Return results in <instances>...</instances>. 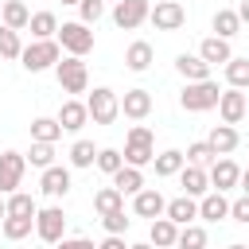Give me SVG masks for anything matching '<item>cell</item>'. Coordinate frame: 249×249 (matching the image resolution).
I'll return each mask as SVG.
<instances>
[{"label":"cell","instance_id":"4fadbf2b","mask_svg":"<svg viewBox=\"0 0 249 249\" xmlns=\"http://www.w3.org/2000/svg\"><path fill=\"white\" fill-rule=\"evenodd\" d=\"M39 191H43L47 198H66V191H70V167H62V163H51V167H43Z\"/></svg>","mask_w":249,"mask_h":249},{"label":"cell","instance_id":"60d3db41","mask_svg":"<svg viewBox=\"0 0 249 249\" xmlns=\"http://www.w3.org/2000/svg\"><path fill=\"white\" fill-rule=\"evenodd\" d=\"M101 226H105V233H124V230L132 226V218H128V214H124V206H121V210L101 214Z\"/></svg>","mask_w":249,"mask_h":249},{"label":"cell","instance_id":"5bb4252c","mask_svg":"<svg viewBox=\"0 0 249 249\" xmlns=\"http://www.w3.org/2000/svg\"><path fill=\"white\" fill-rule=\"evenodd\" d=\"M163 206H167V198H163L156 187H140V191L132 195V214H140V218H160Z\"/></svg>","mask_w":249,"mask_h":249},{"label":"cell","instance_id":"d4e9b609","mask_svg":"<svg viewBox=\"0 0 249 249\" xmlns=\"http://www.w3.org/2000/svg\"><path fill=\"white\" fill-rule=\"evenodd\" d=\"M152 163H156V175H160V179H171V175H179V171H183L187 156H183L179 148H167V152H160Z\"/></svg>","mask_w":249,"mask_h":249},{"label":"cell","instance_id":"7bdbcfd3","mask_svg":"<svg viewBox=\"0 0 249 249\" xmlns=\"http://www.w3.org/2000/svg\"><path fill=\"white\" fill-rule=\"evenodd\" d=\"M230 218H233V222H241V226H249V195H241V198H233V202H230Z\"/></svg>","mask_w":249,"mask_h":249},{"label":"cell","instance_id":"7402d4cb","mask_svg":"<svg viewBox=\"0 0 249 249\" xmlns=\"http://www.w3.org/2000/svg\"><path fill=\"white\" fill-rule=\"evenodd\" d=\"M152 58H156V51H152L148 39H136V43H128V51H124V66H128L132 74H144V70L152 66Z\"/></svg>","mask_w":249,"mask_h":249},{"label":"cell","instance_id":"52a82bcc","mask_svg":"<svg viewBox=\"0 0 249 249\" xmlns=\"http://www.w3.org/2000/svg\"><path fill=\"white\" fill-rule=\"evenodd\" d=\"M35 233H39L43 245H58V241L66 237V214H62V206H43V210H35Z\"/></svg>","mask_w":249,"mask_h":249},{"label":"cell","instance_id":"83f0119b","mask_svg":"<svg viewBox=\"0 0 249 249\" xmlns=\"http://www.w3.org/2000/svg\"><path fill=\"white\" fill-rule=\"evenodd\" d=\"M27 31H31L35 39H54V31H58V16H54V12H31Z\"/></svg>","mask_w":249,"mask_h":249},{"label":"cell","instance_id":"8fae6325","mask_svg":"<svg viewBox=\"0 0 249 249\" xmlns=\"http://www.w3.org/2000/svg\"><path fill=\"white\" fill-rule=\"evenodd\" d=\"M249 113V101H245V93L241 89H222V97H218V117H222V124H241V117Z\"/></svg>","mask_w":249,"mask_h":249},{"label":"cell","instance_id":"d590c367","mask_svg":"<svg viewBox=\"0 0 249 249\" xmlns=\"http://www.w3.org/2000/svg\"><path fill=\"white\" fill-rule=\"evenodd\" d=\"M93 160H97L93 140H74L70 144V167H93Z\"/></svg>","mask_w":249,"mask_h":249},{"label":"cell","instance_id":"e0dca14e","mask_svg":"<svg viewBox=\"0 0 249 249\" xmlns=\"http://www.w3.org/2000/svg\"><path fill=\"white\" fill-rule=\"evenodd\" d=\"M121 113H124L128 121H144V117L152 113V93H148V89H124Z\"/></svg>","mask_w":249,"mask_h":249},{"label":"cell","instance_id":"d6986e66","mask_svg":"<svg viewBox=\"0 0 249 249\" xmlns=\"http://www.w3.org/2000/svg\"><path fill=\"white\" fill-rule=\"evenodd\" d=\"M163 218H171L175 226H187V222H195V218H198V198H191V195H179V198H171V202L163 206Z\"/></svg>","mask_w":249,"mask_h":249},{"label":"cell","instance_id":"816d5d0a","mask_svg":"<svg viewBox=\"0 0 249 249\" xmlns=\"http://www.w3.org/2000/svg\"><path fill=\"white\" fill-rule=\"evenodd\" d=\"M62 4H78V0H62Z\"/></svg>","mask_w":249,"mask_h":249},{"label":"cell","instance_id":"7dc6e473","mask_svg":"<svg viewBox=\"0 0 249 249\" xmlns=\"http://www.w3.org/2000/svg\"><path fill=\"white\" fill-rule=\"evenodd\" d=\"M237 187H241V195H249V167L241 171V179H237Z\"/></svg>","mask_w":249,"mask_h":249},{"label":"cell","instance_id":"7c38bea8","mask_svg":"<svg viewBox=\"0 0 249 249\" xmlns=\"http://www.w3.org/2000/svg\"><path fill=\"white\" fill-rule=\"evenodd\" d=\"M206 175H210V191H230V187H237L241 167H237L230 156H218V160L206 167Z\"/></svg>","mask_w":249,"mask_h":249},{"label":"cell","instance_id":"681fc988","mask_svg":"<svg viewBox=\"0 0 249 249\" xmlns=\"http://www.w3.org/2000/svg\"><path fill=\"white\" fill-rule=\"evenodd\" d=\"M4 214H8V202H4V195H0V218H4Z\"/></svg>","mask_w":249,"mask_h":249},{"label":"cell","instance_id":"ab89813d","mask_svg":"<svg viewBox=\"0 0 249 249\" xmlns=\"http://www.w3.org/2000/svg\"><path fill=\"white\" fill-rule=\"evenodd\" d=\"M19 51H23L19 31H12V27L0 23V58H19Z\"/></svg>","mask_w":249,"mask_h":249},{"label":"cell","instance_id":"3957f363","mask_svg":"<svg viewBox=\"0 0 249 249\" xmlns=\"http://www.w3.org/2000/svg\"><path fill=\"white\" fill-rule=\"evenodd\" d=\"M54 78H58V86H62V93H89V70H86V62L78 58V54H66V58H58L54 62Z\"/></svg>","mask_w":249,"mask_h":249},{"label":"cell","instance_id":"7a4b0ae2","mask_svg":"<svg viewBox=\"0 0 249 249\" xmlns=\"http://www.w3.org/2000/svg\"><path fill=\"white\" fill-rule=\"evenodd\" d=\"M218 97H222L218 82H214V78H202V82H187V86H183L179 105H183L187 113H206V109H218Z\"/></svg>","mask_w":249,"mask_h":249},{"label":"cell","instance_id":"603a6c76","mask_svg":"<svg viewBox=\"0 0 249 249\" xmlns=\"http://www.w3.org/2000/svg\"><path fill=\"white\" fill-rule=\"evenodd\" d=\"M206 144H210L218 156H230V152L241 144V132H237L233 124H214V128H210V136H206Z\"/></svg>","mask_w":249,"mask_h":249},{"label":"cell","instance_id":"74e56055","mask_svg":"<svg viewBox=\"0 0 249 249\" xmlns=\"http://www.w3.org/2000/svg\"><path fill=\"white\" fill-rule=\"evenodd\" d=\"M93 167H97V171H105V175L121 171V167H124V156H121V148H97V160H93Z\"/></svg>","mask_w":249,"mask_h":249},{"label":"cell","instance_id":"b9f144b4","mask_svg":"<svg viewBox=\"0 0 249 249\" xmlns=\"http://www.w3.org/2000/svg\"><path fill=\"white\" fill-rule=\"evenodd\" d=\"M101 16H105V0H78V19H82V23L93 27Z\"/></svg>","mask_w":249,"mask_h":249},{"label":"cell","instance_id":"f1b7e54d","mask_svg":"<svg viewBox=\"0 0 249 249\" xmlns=\"http://www.w3.org/2000/svg\"><path fill=\"white\" fill-rule=\"evenodd\" d=\"M0 230H4V237L8 241H23L31 230H35V218H19V214H4L0 218Z\"/></svg>","mask_w":249,"mask_h":249},{"label":"cell","instance_id":"bcb514c9","mask_svg":"<svg viewBox=\"0 0 249 249\" xmlns=\"http://www.w3.org/2000/svg\"><path fill=\"white\" fill-rule=\"evenodd\" d=\"M233 12H237V19H241V23H249V0H241Z\"/></svg>","mask_w":249,"mask_h":249},{"label":"cell","instance_id":"5b68a950","mask_svg":"<svg viewBox=\"0 0 249 249\" xmlns=\"http://www.w3.org/2000/svg\"><path fill=\"white\" fill-rule=\"evenodd\" d=\"M58 58H62V47H58V39H35V43H27V47L19 51V62H23V70H31V74H39V70H51Z\"/></svg>","mask_w":249,"mask_h":249},{"label":"cell","instance_id":"4dcf8cb0","mask_svg":"<svg viewBox=\"0 0 249 249\" xmlns=\"http://www.w3.org/2000/svg\"><path fill=\"white\" fill-rule=\"evenodd\" d=\"M175 249H206V230H202L198 222H187V226H179Z\"/></svg>","mask_w":249,"mask_h":249},{"label":"cell","instance_id":"9a60e30c","mask_svg":"<svg viewBox=\"0 0 249 249\" xmlns=\"http://www.w3.org/2000/svg\"><path fill=\"white\" fill-rule=\"evenodd\" d=\"M54 121L62 124V132H78V128H86L89 109H86V101L70 97V101H62V109H58V117H54Z\"/></svg>","mask_w":249,"mask_h":249},{"label":"cell","instance_id":"ee69618b","mask_svg":"<svg viewBox=\"0 0 249 249\" xmlns=\"http://www.w3.org/2000/svg\"><path fill=\"white\" fill-rule=\"evenodd\" d=\"M54 249H97V245H93L89 237H62Z\"/></svg>","mask_w":249,"mask_h":249},{"label":"cell","instance_id":"ba28073f","mask_svg":"<svg viewBox=\"0 0 249 249\" xmlns=\"http://www.w3.org/2000/svg\"><path fill=\"white\" fill-rule=\"evenodd\" d=\"M148 23H152L156 31H179V27L187 23V8H183L179 0H156V4L148 8Z\"/></svg>","mask_w":249,"mask_h":249},{"label":"cell","instance_id":"d6a6232c","mask_svg":"<svg viewBox=\"0 0 249 249\" xmlns=\"http://www.w3.org/2000/svg\"><path fill=\"white\" fill-rule=\"evenodd\" d=\"M62 136V124L54 117H35L31 121V140H43V144H54Z\"/></svg>","mask_w":249,"mask_h":249},{"label":"cell","instance_id":"c3c4849f","mask_svg":"<svg viewBox=\"0 0 249 249\" xmlns=\"http://www.w3.org/2000/svg\"><path fill=\"white\" fill-rule=\"evenodd\" d=\"M128 249H156L152 241H136V245H128Z\"/></svg>","mask_w":249,"mask_h":249},{"label":"cell","instance_id":"ffe728a7","mask_svg":"<svg viewBox=\"0 0 249 249\" xmlns=\"http://www.w3.org/2000/svg\"><path fill=\"white\" fill-rule=\"evenodd\" d=\"M175 237H179V226L171 222V218H152V226H148V241L156 245V249H175Z\"/></svg>","mask_w":249,"mask_h":249},{"label":"cell","instance_id":"f5cc1de1","mask_svg":"<svg viewBox=\"0 0 249 249\" xmlns=\"http://www.w3.org/2000/svg\"><path fill=\"white\" fill-rule=\"evenodd\" d=\"M0 152H4V148H0Z\"/></svg>","mask_w":249,"mask_h":249},{"label":"cell","instance_id":"e575fe53","mask_svg":"<svg viewBox=\"0 0 249 249\" xmlns=\"http://www.w3.org/2000/svg\"><path fill=\"white\" fill-rule=\"evenodd\" d=\"M121 206H124V195H121L117 187L93 191V210H97V214H109V210H121Z\"/></svg>","mask_w":249,"mask_h":249},{"label":"cell","instance_id":"f907efd6","mask_svg":"<svg viewBox=\"0 0 249 249\" xmlns=\"http://www.w3.org/2000/svg\"><path fill=\"white\" fill-rule=\"evenodd\" d=\"M230 249H249V245H230Z\"/></svg>","mask_w":249,"mask_h":249},{"label":"cell","instance_id":"f546056e","mask_svg":"<svg viewBox=\"0 0 249 249\" xmlns=\"http://www.w3.org/2000/svg\"><path fill=\"white\" fill-rule=\"evenodd\" d=\"M237 31H241L237 12H233V8H218V12H214V35H218V39H233Z\"/></svg>","mask_w":249,"mask_h":249},{"label":"cell","instance_id":"4316f807","mask_svg":"<svg viewBox=\"0 0 249 249\" xmlns=\"http://www.w3.org/2000/svg\"><path fill=\"white\" fill-rule=\"evenodd\" d=\"M4 27H12V31H23L27 27V19H31V8L23 4V0H4Z\"/></svg>","mask_w":249,"mask_h":249},{"label":"cell","instance_id":"484cf974","mask_svg":"<svg viewBox=\"0 0 249 249\" xmlns=\"http://www.w3.org/2000/svg\"><path fill=\"white\" fill-rule=\"evenodd\" d=\"M113 187L121 191V195H136L140 187H144V167H121V171H113Z\"/></svg>","mask_w":249,"mask_h":249},{"label":"cell","instance_id":"ac0fdd59","mask_svg":"<svg viewBox=\"0 0 249 249\" xmlns=\"http://www.w3.org/2000/svg\"><path fill=\"white\" fill-rule=\"evenodd\" d=\"M198 218H206V222L230 218V198H226V191H206V195L198 198Z\"/></svg>","mask_w":249,"mask_h":249},{"label":"cell","instance_id":"9c48e42d","mask_svg":"<svg viewBox=\"0 0 249 249\" xmlns=\"http://www.w3.org/2000/svg\"><path fill=\"white\" fill-rule=\"evenodd\" d=\"M23 171H27V156L23 152H0V195L19 191Z\"/></svg>","mask_w":249,"mask_h":249},{"label":"cell","instance_id":"6da1fadb","mask_svg":"<svg viewBox=\"0 0 249 249\" xmlns=\"http://www.w3.org/2000/svg\"><path fill=\"white\" fill-rule=\"evenodd\" d=\"M121 156H124L128 167H148L156 160V132L148 124H132L128 136H124V152Z\"/></svg>","mask_w":249,"mask_h":249},{"label":"cell","instance_id":"8992f818","mask_svg":"<svg viewBox=\"0 0 249 249\" xmlns=\"http://www.w3.org/2000/svg\"><path fill=\"white\" fill-rule=\"evenodd\" d=\"M86 109H89V121L93 124H113L121 117V97L109 89V86H97L89 97H86Z\"/></svg>","mask_w":249,"mask_h":249},{"label":"cell","instance_id":"f35d334b","mask_svg":"<svg viewBox=\"0 0 249 249\" xmlns=\"http://www.w3.org/2000/svg\"><path fill=\"white\" fill-rule=\"evenodd\" d=\"M27 163L31 167H51L54 163V144H43V140H31V152H27Z\"/></svg>","mask_w":249,"mask_h":249},{"label":"cell","instance_id":"8d00e7d4","mask_svg":"<svg viewBox=\"0 0 249 249\" xmlns=\"http://www.w3.org/2000/svg\"><path fill=\"white\" fill-rule=\"evenodd\" d=\"M183 156H187V163H195V167H210V163L218 160V152H214L206 140H195V144H187V152H183Z\"/></svg>","mask_w":249,"mask_h":249},{"label":"cell","instance_id":"1f68e13d","mask_svg":"<svg viewBox=\"0 0 249 249\" xmlns=\"http://www.w3.org/2000/svg\"><path fill=\"white\" fill-rule=\"evenodd\" d=\"M222 70H226V86H233V89H249V58H237V54H233Z\"/></svg>","mask_w":249,"mask_h":249},{"label":"cell","instance_id":"db71d44e","mask_svg":"<svg viewBox=\"0 0 249 249\" xmlns=\"http://www.w3.org/2000/svg\"><path fill=\"white\" fill-rule=\"evenodd\" d=\"M113 4H117V0H113Z\"/></svg>","mask_w":249,"mask_h":249},{"label":"cell","instance_id":"44dd1931","mask_svg":"<svg viewBox=\"0 0 249 249\" xmlns=\"http://www.w3.org/2000/svg\"><path fill=\"white\" fill-rule=\"evenodd\" d=\"M198 58L202 62H210V66H226L230 58H233V51H230V39H218V35H210V39H202L198 43Z\"/></svg>","mask_w":249,"mask_h":249},{"label":"cell","instance_id":"30bf717a","mask_svg":"<svg viewBox=\"0 0 249 249\" xmlns=\"http://www.w3.org/2000/svg\"><path fill=\"white\" fill-rule=\"evenodd\" d=\"M148 0H117L113 4V23L121 31H136L140 23H148Z\"/></svg>","mask_w":249,"mask_h":249},{"label":"cell","instance_id":"f6af8a7d","mask_svg":"<svg viewBox=\"0 0 249 249\" xmlns=\"http://www.w3.org/2000/svg\"><path fill=\"white\" fill-rule=\"evenodd\" d=\"M97 249H128V245H124V233H109V237H105Z\"/></svg>","mask_w":249,"mask_h":249},{"label":"cell","instance_id":"cb8c5ba5","mask_svg":"<svg viewBox=\"0 0 249 249\" xmlns=\"http://www.w3.org/2000/svg\"><path fill=\"white\" fill-rule=\"evenodd\" d=\"M175 70H179L187 82H202V78H210V70H214V66H210V62H202L198 54H187V51H183V54L175 58Z\"/></svg>","mask_w":249,"mask_h":249},{"label":"cell","instance_id":"2e32d148","mask_svg":"<svg viewBox=\"0 0 249 249\" xmlns=\"http://www.w3.org/2000/svg\"><path fill=\"white\" fill-rule=\"evenodd\" d=\"M179 187H183V195H191V198H202V195L210 191V175H206V167L183 163V171H179Z\"/></svg>","mask_w":249,"mask_h":249},{"label":"cell","instance_id":"277c9868","mask_svg":"<svg viewBox=\"0 0 249 249\" xmlns=\"http://www.w3.org/2000/svg\"><path fill=\"white\" fill-rule=\"evenodd\" d=\"M54 39H58V47H62L66 54H78V58H86V54L93 51V27L82 23V19L62 23V27L54 31Z\"/></svg>","mask_w":249,"mask_h":249},{"label":"cell","instance_id":"836d02e7","mask_svg":"<svg viewBox=\"0 0 249 249\" xmlns=\"http://www.w3.org/2000/svg\"><path fill=\"white\" fill-rule=\"evenodd\" d=\"M4 202H8V214H19V218H35V210H39V202L27 191H12V195H4Z\"/></svg>","mask_w":249,"mask_h":249}]
</instances>
